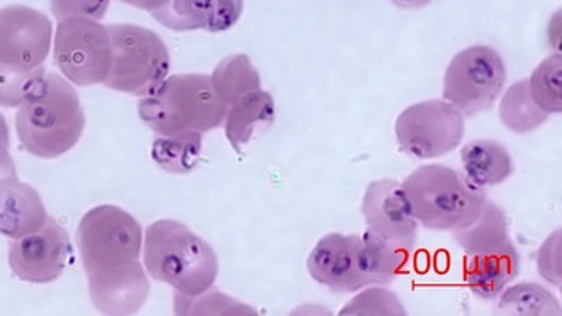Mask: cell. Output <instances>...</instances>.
<instances>
[{
	"instance_id": "cell-11",
	"label": "cell",
	"mask_w": 562,
	"mask_h": 316,
	"mask_svg": "<svg viewBox=\"0 0 562 316\" xmlns=\"http://www.w3.org/2000/svg\"><path fill=\"white\" fill-rule=\"evenodd\" d=\"M71 252L68 232L48 215L43 228L13 239L9 266L24 283H54L64 274Z\"/></svg>"
},
{
	"instance_id": "cell-21",
	"label": "cell",
	"mask_w": 562,
	"mask_h": 316,
	"mask_svg": "<svg viewBox=\"0 0 562 316\" xmlns=\"http://www.w3.org/2000/svg\"><path fill=\"white\" fill-rule=\"evenodd\" d=\"M203 151V134L186 132L179 135H158L153 142L151 159L159 169L186 176L196 168Z\"/></svg>"
},
{
	"instance_id": "cell-14",
	"label": "cell",
	"mask_w": 562,
	"mask_h": 316,
	"mask_svg": "<svg viewBox=\"0 0 562 316\" xmlns=\"http://www.w3.org/2000/svg\"><path fill=\"white\" fill-rule=\"evenodd\" d=\"M245 0H171L153 13V19L176 33L206 31L225 33L237 26Z\"/></svg>"
},
{
	"instance_id": "cell-18",
	"label": "cell",
	"mask_w": 562,
	"mask_h": 316,
	"mask_svg": "<svg viewBox=\"0 0 562 316\" xmlns=\"http://www.w3.org/2000/svg\"><path fill=\"white\" fill-rule=\"evenodd\" d=\"M463 173L479 189H491L506 182L515 173V161L497 140L479 138L461 149Z\"/></svg>"
},
{
	"instance_id": "cell-30",
	"label": "cell",
	"mask_w": 562,
	"mask_h": 316,
	"mask_svg": "<svg viewBox=\"0 0 562 316\" xmlns=\"http://www.w3.org/2000/svg\"><path fill=\"white\" fill-rule=\"evenodd\" d=\"M561 236V230L551 233L541 246L539 259H537L541 278L558 287H561L562 281Z\"/></svg>"
},
{
	"instance_id": "cell-6",
	"label": "cell",
	"mask_w": 562,
	"mask_h": 316,
	"mask_svg": "<svg viewBox=\"0 0 562 316\" xmlns=\"http://www.w3.org/2000/svg\"><path fill=\"white\" fill-rule=\"evenodd\" d=\"M111 69L103 86L116 92L148 97L171 68L168 47L155 31L135 24H110Z\"/></svg>"
},
{
	"instance_id": "cell-15",
	"label": "cell",
	"mask_w": 562,
	"mask_h": 316,
	"mask_svg": "<svg viewBox=\"0 0 562 316\" xmlns=\"http://www.w3.org/2000/svg\"><path fill=\"white\" fill-rule=\"evenodd\" d=\"M48 214L34 187L16 177L0 180V235L23 238L44 227Z\"/></svg>"
},
{
	"instance_id": "cell-29",
	"label": "cell",
	"mask_w": 562,
	"mask_h": 316,
	"mask_svg": "<svg viewBox=\"0 0 562 316\" xmlns=\"http://www.w3.org/2000/svg\"><path fill=\"white\" fill-rule=\"evenodd\" d=\"M109 7L110 0H50L52 13L57 22L72 16L102 22Z\"/></svg>"
},
{
	"instance_id": "cell-25",
	"label": "cell",
	"mask_w": 562,
	"mask_h": 316,
	"mask_svg": "<svg viewBox=\"0 0 562 316\" xmlns=\"http://www.w3.org/2000/svg\"><path fill=\"white\" fill-rule=\"evenodd\" d=\"M530 97L548 116L562 111V55L560 52L544 58L527 79Z\"/></svg>"
},
{
	"instance_id": "cell-19",
	"label": "cell",
	"mask_w": 562,
	"mask_h": 316,
	"mask_svg": "<svg viewBox=\"0 0 562 316\" xmlns=\"http://www.w3.org/2000/svg\"><path fill=\"white\" fill-rule=\"evenodd\" d=\"M412 252L395 248L374 233L359 236L357 269L368 286H390L407 267Z\"/></svg>"
},
{
	"instance_id": "cell-3",
	"label": "cell",
	"mask_w": 562,
	"mask_h": 316,
	"mask_svg": "<svg viewBox=\"0 0 562 316\" xmlns=\"http://www.w3.org/2000/svg\"><path fill=\"white\" fill-rule=\"evenodd\" d=\"M144 260L153 280L190 297L213 287L218 276L217 253L210 242L176 221L147 228Z\"/></svg>"
},
{
	"instance_id": "cell-2",
	"label": "cell",
	"mask_w": 562,
	"mask_h": 316,
	"mask_svg": "<svg viewBox=\"0 0 562 316\" xmlns=\"http://www.w3.org/2000/svg\"><path fill=\"white\" fill-rule=\"evenodd\" d=\"M15 126L27 153L41 159H55L81 140L86 113L71 82L55 72H45L19 106Z\"/></svg>"
},
{
	"instance_id": "cell-4",
	"label": "cell",
	"mask_w": 562,
	"mask_h": 316,
	"mask_svg": "<svg viewBox=\"0 0 562 316\" xmlns=\"http://www.w3.org/2000/svg\"><path fill=\"white\" fill-rule=\"evenodd\" d=\"M413 215L432 232H457L476 222L487 194L463 172L446 165H425L402 182Z\"/></svg>"
},
{
	"instance_id": "cell-20",
	"label": "cell",
	"mask_w": 562,
	"mask_h": 316,
	"mask_svg": "<svg viewBox=\"0 0 562 316\" xmlns=\"http://www.w3.org/2000/svg\"><path fill=\"white\" fill-rule=\"evenodd\" d=\"M453 239L467 256L497 252L513 242L505 211L488 200L485 201L476 222L470 227L453 232Z\"/></svg>"
},
{
	"instance_id": "cell-31",
	"label": "cell",
	"mask_w": 562,
	"mask_h": 316,
	"mask_svg": "<svg viewBox=\"0 0 562 316\" xmlns=\"http://www.w3.org/2000/svg\"><path fill=\"white\" fill-rule=\"evenodd\" d=\"M16 176L19 173H16L15 161H13L12 155H10V145L0 142V180Z\"/></svg>"
},
{
	"instance_id": "cell-10",
	"label": "cell",
	"mask_w": 562,
	"mask_h": 316,
	"mask_svg": "<svg viewBox=\"0 0 562 316\" xmlns=\"http://www.w3.org/2000/svg\"><path fill=\"white\" fill-rule=\"evenodd\" d=\"M54 24L45 13L27 5L0 9V66L15 71L41 68L50 54Z\"/></svg>"
},
{
	"instance_id": "cell-9",
	"label": "cell",
	"mask_w": 562,
	"mask_h": 316,
	"mask_svg": "<svg viewBox=\"0 0 562 316\" xmlns=\"http://www.w3.org/2000/svg\"><path fill=\"white\" fill-rule=\"evenodd\" d=\"M395 138L413 158H442L463 144L464 116L446 100L415 103L398 114Z\"/></svg>"
},
{
	"instance_id": "cell-26",
	"label": "cell",
	"mask_w": 562,
	"mask_h": 316,
	"mask_svg": "<svg viewBox=\"0 0 562 316\" xmlns=\"http://www.w3.org/2000/svg\"><path fill=\"white\" fill-rule=\"evenodd\" d=\"M173 314L176 315H258L255 308L235 301L231 295L210 287L203 294H173Z\"/></svg>"
},
{
	"instance_id": "cell-34",
	"label": "cell",
	"mask_w": 562,
	"mask_h": 316,
	"mask_svg": "<svg viewBox=\"0 0 562 316\" xmlns=\"http://www.w3.org/2000/svg\"><path fill=\"white\" fill-rule=\"evenodd\" d=\"M0 142L10 145V128L2 113H0Z\"/></svg>"
},
{
	"instance_id": "cell-5",
	"label": "cell",
	"mask_w": 562,
	"mask_h": 316,
	"mask_svg": "<svg viewBox=\"0 0 562 316\" xmlns=\"http://www.w3.org/2000/svg\"><path fill=\"white\" fill-rule=\"evenodd\" d=\"M228 106L218 99L211 76L177 75L166 78L138 103L142 121L158 135L211 132L221 127Z\"/></svg>"
},
{
	"instance_id": "cell-33",
	"label": "cell",
	"mask_w": 562,
	"mask_h": 316,
	"mask_svg": "<svg viewBox=\"0 0 562 316\" xmlns=\"http://www.w3.org/2000/svg\"><path fill=\"white\" fill-rule=\"evenodd\" d=\"M391 2L402 10H419L428 7L432 0H391Z\"/></svg>"
},
{
	"instance_id": "cell-1",
	"label": "cell",
	"mask_w": 562,
	"mask_h": 316,
	"mask_svg": "<svg viewBox=\"0 0 562 316\" xmlns=\"http://www.w3.org/2000/svg\"><path fill=\"white\" fill-rule=\"evenodd\" d=\"M76 242L93 302L126 301L148 283L138 262L144 232L126 211L103 204L86 212Z\"/></svg>"
},
{
	"instance_id": "cell-16",
	"label": "cell",
	"mask_w": 562,
	"mask_h": 316,
	"mask_svg": "<svg viewBox=\"0 0 562 316\" xmlns=\"http://www.w3.org/2000/svg\"><path fill=\"white\" fill-rule=\"evenodd\" d=\"M520 256L515 242L497 252L468 256L463 281L468 290L482 301H494L518 278Z\"/></svg>"
},
{
	"instance_id": "cell-28",
	"label": "cell",
	"mask_w": 562,
	"mask_h": 316,
	"mask_svg": "<svg viewBox=\"0 0 562 316\" xmlns=\"http://www.w3.org/2000/svg\"><path fill=\"white\" fill-rule=\"evenodd\" d=\"M45 66L33 71H15L0 66V106L19 108L23 100L33 92L45 76Z\"/></svg>"
},
{
	"instance_id": "cell-23",
	"label": "cell",
	"mask_w": 562,
	"mask_h": 316,
	"mask_svg": "<svg viewBox=\"0 0 562 316\" xmlns=\"http://www.w3.org/2000/svg\"><path fill=\"white\" fill-rule=\"evenodd\" d=\"M497 315L561 316V302L547 287L537 283L506 286L499 294Z\"/></svg>"
},
{
	"instance_id": "cell-8",
	"label": "cell",
	"mask_w": 562,
	"mask_h": 316,
	"mask_svg": "<svg viewBox=\"0 0 562 316\" xmlns=\"http://www.w3.org/2000/svg\"><path fill=\"white\" fill-rule=\"evenodd\" d=\"M54 61L71 84H103L111 69L109 26L79 16L61 20L55 31Z\"/></svg>"
},
{
	"instance_id": "cell-13",
	"label": "cell",
	"mask_w": 562,
	"mask_h": 316,
	"mask_svg": "<svg viewBox=\"0 0 562 316\" xmlns=\"http://www.w3.org/2000/svg\"><path fill=\"white\" fill-rule=\"evenodd\" d=\"M359 236L329 233L318 239L308 253V274L322 286L335 293L352 294L366 290L367 284L357 269Z\"/></svg>"
},
{
	"instance_id": "cell-22",
	"label": "cell",
	"mask_w": 562,
	"mask_h": 316,
	"mask_svg": "<svg viewBox=\"0 0 562 316\" xmlns=\"http://www.w3.org/2000/svg\"><path fill=\"white\" fill-rule=\"evenodd\" d=\"M214 90L225 105H234L243 97L260 89V75L245 54L224 58L211 76Z\"/></svg>"
},
{
	"instance_id": "cell-17",
	"label": "cell",
	"mask_w": 562,
	"mask_h": 316,
	"mask_svg": "<svg viewBox=\"0 0 562 316\" xmlns=\"http://www.w3.org/2000/svg\"><path fill=\"white\" fill-rule=\"evenodd\" d=\"M276 100L266 90H255L228 106L225 137L235 151L241 153L256 135L269 131L276 123Z\"/></svg>"
},
{
	"instance_id": "cell-12",
	"label": "cell",
	"mask_w": 562,
	"mask_h": 316,
	"mask_svg": "<svg viewBox=\"0 0 562 316\" xmlns=\"http://www.w3.org/2000/svg\"><path fill=\"white\" fill-rule=\"evenodd\" d=\"M367 230L384 241L412 252L418 241V222L413 215L411 201L394 179H381L367 187L362 201Z\"/></svg>"
},
{
	"instance_id": "cell-27",
	"label": "cell",
	"mask_w": 562,
	"mask_h": 316,
	"mask_svg": "<svg viewBox=\"0 0 562 316\" xmlns=\"http://www.w3.org/2000/svg\"><path fill=\"white\" fill-rule=\"evenodd\" d=\"M341 316H404L407 315L404 305L398 301L397 295L384 287L368 286L366 291L360 290L349 304L339 312Z\"/></svg>"
},
{
	"instance_id": "cell-24",
	"label": "cell",
	"mask_w": 562,
	"mask_h": 316,
	"mask_svg": "<svg viewBox=\"0 0 562 316\" xmlns=\"http://www.w3.org/2000/svg\"><path fill=\"white\" fill-rule=\"evenodd\" d=\"M498 111L503 126L515 134H530L543 126L550 117L533 102L527 79L515 82L506 90Z\"/></svg>"
},
{
	"instance_id": "cell-32",
	"label": "cell",
	"mask_w": 562,
	"mask_h": 316,
	"mask_svg": "<svg viewBox=\"0 0 562 316\" xmlns=\"http://www.w3.org/2000/svg\"><path fill=\"white\" fill-rule=\"evenodd\" d=\"M121 2L135 7V9L144 10V12L155 13L161 10L162 7L168 5L171 0H121Z\"/></svg>"
},
{
	"instance_id": "cell-7",
	"label": "cell",
	"mask_w": 562,
	"mask_h": 316,
	"mask_svg": "<svg viewBox=\"0 0 562 316\" xmlns=\"http://www.w3.org/2000/svg\"><path fill=\"white\" fill-rule=\"evenodd\" d=\"M508 71L502 55L488 45L458 52L443 75V100L464 117L491 110L505 89Z\"/></svg>"
}]
</instances>
